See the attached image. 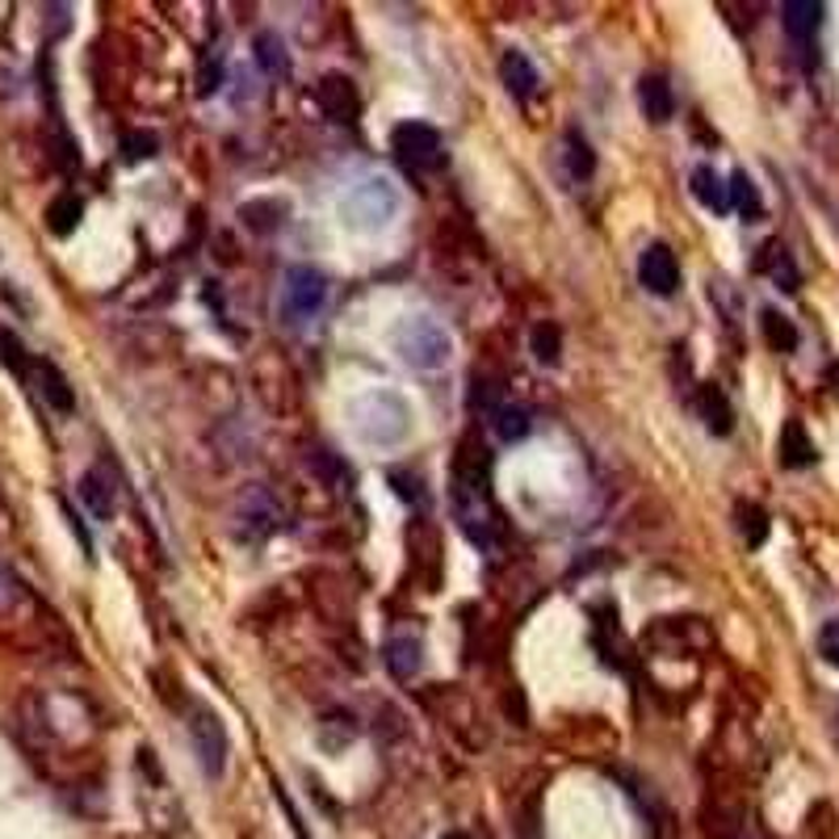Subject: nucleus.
Instances as JSON below:
<instances>
[{
  "instance_id": "obj_1",
  "label": "nucleus",
  "mask_w": 839,
  "mask_h": 839,
  "mask_svg": "<svg viewBox=\"0 0 839 839\" xmlns=\"http://www.w3.org/2000/svg\"><path fill=\"white\" fill-rule=\"evenodd\" d=\"M353 429L370 445H399L411 429V407L395 391H366L353 399Z\"/></svg>"
},
{
  "instance_id": "obj_2",
  "label": "nucleus",
  "mask_w": 839,
  "mask_h": 839,
  "mask_svg": "<svg viewBox=\"0 0 839 839\" xmlns=\"http://www.w3.org/2000/svg\"><path fill=\"white\" fill-rule=\"evenodd\" d=\"M399 214V189L386 176H366L357 181L341 202V219L353 232H382Z\"/></svg>"
},
{
  "instance_id": "obj_3",
  "label": "nucleus",
  "mask_w": 839,
  "mask_h": 839,
  "mask_svg": "<svg viewBox=\"0 0 839 839\" xmlns=\"http://www.w3.org/2000/svg\"><path fill=\"white\" fill-rule=\"evenodd\" d=\"M395 353L404 357L411 370H441L454 353V341L445 332V323L433 316H407L395 328Z\"/></svg>"
},
{
  "instance_id": "obj_4",
  "label": "nucleus",
  "mask_w": 839,
  "mask_h": 839,
  "mask_svg": "<svg viewBox=\"0 0 839 839\" xmlns=\"http://www.w3.org/2000/svg\"><path fill=\"white\" fill-rule=\"evenodd\" d=\"M449 499H454V517H458L466 538H470L474 546H492L495 508H492V495H488V479L458 470L454 495H449Z\"/></svg>"
},
{
  "instance_id": "obj_5",
  "label": "nucleus",
  "mask_w": 839,
  "mask_h": 839,
  "mask_svg": "<svg viewBox=\"0 0 839 839\" xmlns=\"http://www.w3.org/2000/svg\"><path fill=\"white\" fill-rule=\"evenodd\" d=\"M328 303V277L311 264H289L282 277V319L286 323H311Z\"/></svg>"
},
{
  "instance_id": "obj_6",
  "label": "nucleus",
  "mask_w": 839,
  "mask_h": 839,
  "mask_svg": "<svg viewBox=\"0 0 839 839\" xmlns=\"http://www.w3.org/2000/svg\"><path fill=\"white\" fill-rule=\"evenodd\" d=\"M391 151H395V160L411 169V173H429L441 164V135H436V126L429 122H399L395 131H391Z\"/></svg>"
},
{
  "instance_id": "obj_7",
  "label": "nucleus",
  "mask_w": 839,
  "mask_h": 839,
  "mask_svg": "<svg viewBox=\"0 0 839 839\" xmlns=\"http://www.w3.org/2000/svg\"><path fill=\"white\" fill-rule=\"evenodd\" d=\"M189 735H194V752H198V764H202L206 777H223V764H227V730L219 723V714L198 710L194 723H189Z\"/></svg>"
},
{
  "instance_id": "obj_8",
  "label": "nucleus",
  "mask_w": 839,
  "mask_h": 839,
  "mask_svg": "<svg viewBox=\"0 0 839 839\" xmlns=\"http://www.w3.org/2000/svg\"><path fill=\"white\" fill-rule=\"evenodd\" d=\"M638 282L651 289V294H676L680 289V261H676V252L667 248V244H651L642 257H638Z\"/></svg>"
},
{
  "instance_id": "obj_9",
  "label": "nucleus",
  "mask_w": 839,
  "mask_h": 839,
  "mask_svg": "<svg viewBox=\"0 0 839 839\" xmlns=\"http://www.w3.org/2000/svg\"><path fill=\"white\" fill-rule=\"evenodd\" d=\"M316 101L332 122H353L357 110H361V106H357V88H353L348 76H323L316 88Z\"/></svg>"
},
{
  "instance_id": "obj_10",
  "label": "nucleus",
  "mask_w": 839,
  "mask_h": 839,
  "mask_svg": "<svg viewBox=\"0 0 839 839\" xmlns=\"http://www.w3.org/2000/svg\"><path fill=\"white\" fill-rule=\"evenodd\" d=\"M34 391L47 399V407L51 411H72L76 407V395H72V382L59 374V366H51V361H38L34 357Z\"/></svg>"
},
{
  "instance_id": "obj_11",
  "label": "nucleus",
  "mask_w": 839,
  "mask_h": 839,
  "mask_svg": "<svg viewBox=\"0 0 839 839\" xmlns=\"http://www.w3.org/2000/svg\"><path fill=\"white\" fill-rule=\"evenodd\" d=\"M81 499H85L88 513H92L97 521H110V517H114V508H118L114 479H110L101 466L85 470V479H81Z\"/></svg>"
},
{
  "instance_id": "obj_12",
  "label": "nucleus",
  "mask_w": 839,
  "mask_h": 839,
  "mask_svg": "<svg viewBox=\"0 0 839 839\" xmlns=\"http://www.w3.org/2000/svg\"><path fill=\"white\" fill-rule=\"evenodd\" d=\"M696 411H701L705 429H710L714 436H726L730 429H735V407H730L723 386H714V382H705V386L696 391Z\"/></svg>"
},
{
  "instance_id": "obj_13",
  "label": "nucleus",
  "mask_w": 839,
  "mask_h": 839,
  "mask_svg": "<svg viewBox=\"0 0 839 839\" xmlns=\"http://www.w3.org/2000/svg\"><path fill=\"white\" fill-rule=\"evenodd\" d=\"M499 81H504V88L517 97V101H529L533 92H538V67L529 63V55L525 51H504V59H499Z\"/></svg>"
},
{
  "instance_id": "obj_14",
  "label": "nucleus",
  "mask_w": 839,
  "mask_h": 839,
  "mask_svg": "<svg viewBox=\"0 0 839 839\" xmlns=\"http://www.w3.org/2000/svg\"><path fill=\"white\" fill-rule=\"evenodd\" d=\"M638 106H642V114L651 118L655 126L671 122V114H676L671 85H667L664 76H642V81H638Z\"/></svg>"
},
{
  "instance_id": "obj_15",
  "label": "nucleus",
  "mask_w": 839,
  "mask_h": 839,
  "mask_svg": "<svg viewBox=\"0 0 839 839\" xmlns=\"http://www.w3.org/2000/svg\"><path fill=\"white\" fill-rule=\"evenodd\" d=\"M781 13H785V29H789V38H798V42H811L814 34H818V26H823V4L818 0H789V4H781Z\"/></svg>"
},
{
  "instance_id": "obj_16",
  "label": "nucleus",
  "mask_w": 839,
  "mask_h": 839,
  "mask_svg": "<svg viewBox=\"0 0 839 839\" xmlns=\"http://www.w3.org/2000/svg\"><path fill=\"white\" fill-rule=\"evenodd\" d=\"M693 198L705 206V210L726 214V210H730V185H726L723 176L714 173L710 164H696L693 169Z\"/></svg>"
},
{
  "instance_id": "obj_17",
  "label": "nucleus",
  "mask_w": 839,
  "mask_h": 839,
  "mask_svg": "<svg viewBox=\"0 0 839 839\" xmlns=\"http://www.w3.org/2000/svg\"><path fill=\"white\" fill-rule=\"evenodd\" d=\"M382 664L386 671L395 676V680H411L416 671H420V638H391L386 642V651H382Z\"/></svg>"
},
{
  "instance_id": "obj_18",
  "label": "nucleus",
  "mask_w": 839,
  "mask_h": 839,
  "mask_svg": "<svg viewBox=\"0 0 839 839\" xmlns=\"http://www.w3.org/2000/svg\"><path fill=\"white\" fill-rule=\"evenodd\" d=\"M239 219H244V227H248V232L269 235V232H277V227L286 223V202H277V198L244 202L239 206Z\"/></svg>"
},
{
  "instance_id": "obj_19",
  "label": "nucleus",
  "mask_w": 839,
  "mask_h": 839,
  "mask_svg": "<svg viewBox=\"0 0 839 839\" xmlns=\"http://www.w3.org/2000/svg\"><path fill=\"white\" fill-rule=\"evenodd\" d=\"M781 462L789 470H802V466L814 462V441L806 436V424L802 420H789L781 429Z\"/></svg>"
},
{
  "instance_id": "obj_20",
  "label": "nucleus",
  "mask_w": 839,
  "mask_h": 839,
  "mask_svg": "<svg viewBox=\"0 0 839 839\" xmlns=\"http://www.w3.org/2000/svg\"><path fill=\"white\" fill-rule=\"evenodd\" d=\"M492 424H495V436H499L504 445L525 441V436L533 433V416H529L521 404H499V411L492 416Z\"/></svg>"
},
{
  "instance_id": "obj_21",
  "label": "nucleus",
  "mask_w": 839,
  "mask_h": 839,
  "mask_svg": "<svg viewBox=\"0 0 839 839\" xmlns=\"http://www.w3.org/2000/svg\"><path fill=\"white\" fill-rule=\"evenodd\" d=\"M81 214H85V202L76 198V194H59L55 202L47 206V227H51V235H72L76 227H81Z\"/></svg>"
},
{
  "instance_id": "obj_22",
  "label": "nucleus",
  "mask_w": 839,
  "mask_h": 839,
  "mask_svg": "<svg viewBox=\"0 0 839 839\" xmlns=\"http://www.w3.org/2000/svg\"><path fill=\"white\" fill-rule=\"evenodd\" d=\"M563 164H567V176H571V181H588V176L596 173V156H592L588 139L576 135V131L563 139Z\"/></svg>"
},
{
  "instance_id": "obj_23",
  "label": "nucleus",
  "mask_w": 839,
  "mask_h": 839,
  "mask_svg": "<svg viewBox=\"0 0 839 839\" xmlns=\"http://www.w3.org/2000/svg\"><path fill=\"white\" fill-rule=\"evenodd\" d=\"M760 328H764V341L768 348H777V353H793L798 348V328H793V319H785L781 311H760Z\"/></svg>"
},
{
  "instance_id": "obj_24",
  "label": "nucleus",
  "mask_w": 839,
  "mask_h": 839,
  "mask_svg": "<svg viewBox=\"0 0 839 839\" xmlns=\"http://www.w3.org/2000/svg\"><path fill=\"white\" fill-rule=\"evenodd\" d=\"M529 348H533V357H538L542 366H558V357H563V328L551 323V319H542V323L529 332Z\"/></svg>"
},
{
  "instance_id": "obj_25",
  "label": "nucleus",
  "mask_w": 839,
  "mask_h": 839,
  "mask_svg": "<svg viewBox=\"0 0 839 839\" xmlns=\"http://www.w3.org/2000/svg\"><path fill=\"white\" fill-rule=\"evenodd\" d=\"M764 252H768V257H764L760 264H764V269L773 273V282H777V286H781L785 294H793V289L802 286V277H798V264H793V257L785 252L781 244H768Z\"/></svg>"
},
{
  "instance_id": "obj_26",
  "label": "nucleus",
  "mask_w": 839,
  "mask_h": 839,
  "mask_svg": "<svg viewBox=\"0 0 839 839\" xmlns=\"http://www.w3.org/2000/svg\"><path fill=\"white\" fill-rule=\"evenodd\" d=\"M730 206L748 219V223H755L760 214H764V202H760V189L752 185V176L748 173H735L730 176Z\"/></svg>"
},
{
  "instance_id": "obj_27",
  "label": "nucleus",
  "mask_w": 839,
  "mask_h": 839,
  "mask_svg": "<svg viewBox=\"0 0 839 839\" xmlns=\"http://www.w3.org/2000/svg\"><path fill=\"white\" fill-rule=\"evenodd\" d=\"M739 533L752 551H760L768 542V513L760 504H739Z\"/></svg>"
},
{
  "instance_id": "obj_28",
  "label": "nucleus",
  "mask_w": 839,
  "mask_h": 839,
  "mask_svg": "<svg viewBox=\"0 0 839 839\" xmlns=\"http://www.w3.org/2000/svg\"><path fill=\"white\" fill-rule=\"evenodd\" d=\"M257 63H261L269 76L286 72V47L277 34H257Z\"/></svg>"
},
{
  "instance_id": "obj_29",
  "label": "nucleus",
  "mask_w": 839,
  "mask_h": 839,
  "mask_svg": "<svg viewBox=\"0 0 839 839\" xmlns=\"http://www.w3.org/2000/svg\"><path fill=\"white\" fill-rule=\"evenodd\" d=\"M311 470H316L319 479H328L332 488H345L348 483V466L336 458V454H328V449H319L316 458H311Z\"/></svg>"
},
{
  "instance_id": "obj_30",
  "label": "nucleus",
  "mask_w": 839,
  "mask_h": 839,
  "mask_svg": "<svg viewBox=\"0 0 839 839\" xmlns=\"http://www.w3.org/2000/svg\"><path fill=\"white\" fill-rule=\"evenodd\" d=\"M818 651L831 667H839V617H831L823 630H818Z\"/></svg>"
},
{
  "instance_id": "obj_31",
  "label": "nucleus",
  "mask_w": 839,
  "mask_h": 839,
  "mask_svg": "<svg viewBox=\"0 0 839 839\" xmlns=\"http://www.w3.org/2000/svg\"><path fill=\"white\" fill-rule=\"evenodd\" d=\"M122 151H126V160H147V156H156V135L135 131V135L122 139Z\"/></svg>"
},
{
  "instance_id": "obj_32",
  "label": "nucleus",
  "mask_w": 839,
  "mask_h": 839,
  "mask_svg": "<svg viewBox=\"0 0 839 839\" xmlns=\"http://www.w3.org/2000/svg\"><path fill=\"white\" fill-rule=\"evenodd\" d=\"M470 407H483V411H499V404H495V386L492 382H479L474 378V391H470Z\"/></svg>"
},
{
  "instance_id": "obj_33",
  "label": "nucleus",
  "mask_w": 839,
  "mask_h": 839,
  "mask_svg": "<svg viewBox=\"0 0 839 839\" xmlns=\"http://www.w3.org/2000/svg\"><path fill=\"white\" fill-rule=\"evenodd\" d=\"M17 592H22V583H17V576H13V571H9L4 563H0V613H4V608H9V605H13V601H17Z\"/></svg>"
},
{
  "instance_id": "obj_34",
  "label": "nucleus",
  "mask_w": 839,
  "mask_h": 839,
  "mask_svg": "<svg viewBox=\"0 0 839 839\" xmlns=\"http://www.w3.org/2000/svg\"><path fill=\"white\" fill-rule=\"evenodd\" d=\"M391 483H395V492L404 495V499H416V504H424V488H420V479H407V474H391Z\"/></svg>"
},
{
  "instance_id": "obj_35",
  "label": "nucleus",
  "mask_w": 839,
  "mask_h": 839,
  "mask_svg": "<svg viewBox=\"0 0 839 839\" xmlns=\"http://www.w3.org/2000/svg\"><path fill=\"white\" fill-rule=\"evenodd\" d=\"M831 378H836V382H839V366H836V370H831ZM836 391H839V386H836Z\"/></svg>"
}]
</instances>
